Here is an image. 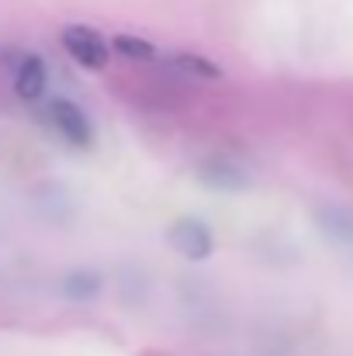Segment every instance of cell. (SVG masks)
Segmentation results:
<instances>
[{
	"label": "cell",
	"instance_id": "6da1fadb",
	"mask_svg": "<svg viewBox=\"0 0 353 356\" xmlns=\"http://www.w3.org/2000/svg\"><path fill=\"white\" fill-rule=\"evenodd\" d=\"M59 42L66 49V56L84 66V70H104L111 59V45L104 42V35L91 24H66L59 31Z\"/></svg>",
	"mask_w": 353,
	"mask_h": 356
},
{
	"label": "cell",
	"instance_id": "7a4b0ae2",
	"mask_svg": "<svg viewBox=\"0 0 353 356\" xmlns=\"http://www.w3.org/2000/svg\"><path fill=\"white\" fill-rule=\"evenodd\" d=\"M45 115H49V124L56 128V135L63 142H70L73 149H91L94 145V124L80 111V104H73L66 97H56Z\"/></svg>",
	"mask_w": 353,
	"mask_h": 356
},
{
	"label": "cell",
	"instance_id": "3957f363",
	"mask_svg": "<svg viewBox=\"0 0 353 356\" xmlns=\"http://www.w3.org/2000/svg\"><path fill=\"white\" fill-rule=\"evenodd\" d=\"M166 238H170L173 252H180L184 259H194V263H201V259H208L215 252V236H212V229L201 218H180V222H173Z\"/></svg>",
	"mask_w": 353,
	"mask_h": 356
},
{
	"label": "cell",
	"instance_id": "277c9868",
	"mask_svg": "<svg viewBox=\"0 0 353 356\" xmlns=\"http://www.w3.org/2000/svg\"><path fill=\"white\" fill-rule=\"evenodd\" d=\"M198 180L212 191H246L249 187V173L242 163H235L229 156H212L198 166Z\"/></svg>",
	"mask_w": 353,
	"mask_h": 356
},
{
	"label": "cell",
	"instance_id": "5b68a950",
	"mask_svg": "<svg viewBox=\"0 0 353 356\" xmlns=\"http://www.w3.org/2000/svg\"><path fill=\"white\" fill-rule=\"evenodd\" d=\"M45 90H49V66H45V59L35 56V52H24L17 70H14V94L31 104V101H42Z\"/></svg>",
	"mask_w": 353,
	"mask_h": 356
},
{
	"label": "cell",
	"instance_id": "8992f818",
	"mask_svg": "<svg viewBox=\"0 0 353 356\" xmlns=\"http://www.w3.org/2000/svg\"><path fill=\"white\" fill-rule=\"evenodd\" d=\"M315 225L329 242H336L340 249H347L353 256V211L340 208V204H322L315 211Z\"/></svg>",
	"mask_w": 353,
	"mask_h": 356
},
{
	"label": "cell",
	"instance_id": "52a82bcc",
	"mask_svg": "<svg viewBox=\"0 0 353 356\" xmlns=\"http://www.w3.org/2000/svg\"><path fill=\"white\" fill-rule=\"evenodd\" d=\"M101 291H104V277L94 273V270H73L63 280V294L70 301H94Z\"/></svg>",
	"mask_w": 353,
	"mask_h": 356
},
{
	"label": "cell",
	"instance_id": "ba28073f",
	"mask_svg": "<svg viewBox=\"0 0 353 356\" xmlns=\"http://www.w3.org/2000/svg\"><path fill=\"white\" fill-rule=\"evenodd\" d=\"M170 66L187 76H198V80H222V66L198 52H177V56H170Z\"/></svg>",
	"mask_w": 353,
	"mask_h": 356
},
{
	"label": "cell",
	"instance_id": "9c48e42d",
	"mask_svg": "<svg viewBox=\"0 0 353 356\" xmlns=\"http://www.w3.org/2000/svg\"><path fill=\"white\" fill-rule=\"evenodd\" d=\"M111 49H115L121 59H132V63H152L156 59V45L146 42V38H139V35H115Z\"/></svg>",
	"mask_w": 353,
	"mask_h": 356
}]
</instances>
